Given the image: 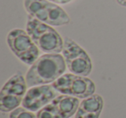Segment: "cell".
Segmentation results:
<instances>
[{
  "mask_svg": "<svg viewBox=\"0 0 126 118\" xmlns=\"http://www.w3.org/2000/svg\"><path fill=\"white\" fill-rule=\"evenodd\" d=\"M10 118H38L32 111L24 108H17L10 115Z\"/></svg>",
  "mask_w": 126,
  "mask_h": 118,
  "instance_id": "obj_11",
  "label": "cell"
},
{
  "mask_svg": "<svg viewBox=\"0 0 126 118\" xmlns=\"http://www.w3.org/2000/svg\"><path fill=\"white\" fill-rule=\"evenodd\" d=\"M59 95L53 85H39L27 91L22 102L23 108L32 112L39 111Z\"/></svg>",
  "mask_w": 126,
  "mask_h": 118,
  "instance_id": "obj_9",
  "label": "cell"
},
{
  "mask_svg": "<svg viewBox=\"0 0 126 118\" xmlns=\"http://www.w3.org/2000/svg\"><path fill=\"white\" fill-rule=\"evenodd\" d=\"M79 98L71 95H58L50 103L37 112L38 118H70L79 106Z\"/></svg>",
  "mask_w": 126,
  "mask_h": 118,
  "instance_id": "obj_8",
  "label": "cell"
},
{
  "mask_svg": "<svg viewBox=\"0 0 126 118\" xmlns=\"http://www.w3.org/2000/svg\"><path fill=\"white\" fill-rule=\"evenodd\" d=\"M117 3L118 4H120L121 6H124V7H126V0H116Z\"/></svg>",
  "mask_w": 126,
  "mask_h": 118,
  "instance_id": "obj_13",
  "label": "cell"
},
{
  "mask_svg": "<svg viewBox=\"0 0 126 118\" xmlns=\"http://www.w3.org/2000/svg\"><path fill=\"white\" fill-rule=\"evenodd\" d=\"M26 79L21 74H15L7 82L0 92V110L9 112L17 109L27 93Z\"/></svg>",
  "mask_w": 126,
  "mask_h": 118,
  "instance_id": "obj_7",
  "label": "cell"
},
{
  "mask_svg": "<svg viewBox=\"0 0 126 118\" xmlns=\"http://www.w3.org/2000/svg\"><path fill=\"white\" fill-rule=\"evenodd\" d=\"M62 53L66 65L71 73L82 76L90 75L93 70L91 58L77 43L69 37H66Z\"/></svg>",
  "mask_w": 126,
  "mask_h": 118,
  "instance_id": "obj_5",
  "label": "cell"
},
{
  "mask_svg": "<svg viewBox=\"0 0 126 118\" xmlns=\"http://www.w3.org/2000/svg\"><path fill=\"white\" fill-rule=\"evenodd\" d=\"M53 87L62 95L85 99L93 95L96 90L95 84L86 76L74 74H65L53 83Z\"/></svg>",
  "mask_w": 126,
  "mask_h": 118,
  "instance_id": "obj_6",
  "label": "cell"
},
{
  "mask_svg": "<svg viewBox=\"0 0 126 118\" xmlns=\"http://www.w3.org/2000/svg\"><path fill=\"white\" fill-rule=\"evenodd\" d=\"M64 56L60 54H45L31 65L26 74L28 87L48 84L55 82L66 71Z\"/></svg>",
  "mask_w": 126,
  "mask_h": 118,
  "instance_id": "obj_1",
  "label": "cell"
},
{
  "mask_svg": "<svg viewBox=\"0 0 126 118\" xmlns=\"http://www.w3.org/2000/svg\"><path fill=\"white\" fill-rule=\"evenodd\" d=\"M104 107V100L98 94L83 99L75 115V118H99Z\"/></svg>",
  "mask_w": 126,
  "mask_h": 118,
  "instance_id": "obj_10",
  "label": "cell"
},
{
  "mask_svg": "<svg viewBox=\"0 0 126 118\" xmlns=\"http://www.w3.org/2000/svg\"><path fill=\"white\" fill-rule=\"evenodd\" d=\"M26 11L36 19L52 26L68 24L70 18L62 8L47 0H24Z\"/></svg>",
  "mask_w": 126,
  "mask_h": 118,
  "instance_id": "obj_3",
  "label": "cell"
},
{
  "mask_svg": "<svg viewBox=\"0 0 126 118\" xmlns=\"http://www.w3.org/2000/svg\"><path fill=\"white\" fill-rule=\"evenodd\" d=\"M7 44L18 59L28 65H32L39 58V48L35 45L28 32L14 29L8 33Z\"/></svg>",
  "mask_w": 126,
  "mask_h": 118,
  "instance_id": "obj_4",
  "label": "cell"
},
{
  "mask_svg": "<svg viewBox=\"0 0 126 118\" xmlns=\"http://www.w3.org/2000/svg\"><path fill=\"white\" fill-rule=\"evenodd\" d=\"M26 30L35 45L47 54H59L63 50L64 41L54 28L29 15Z\"/></svg>",
  "mask_w": 126,
  "mask_h": 118,
  "instance_id": "obj_2",
  "label": "cell"
},
{
  "mask_svg": "<svg viewBox=\"0 0 126 118\" xmlns=\"http://www.w3.org/2000/svg\"><path fill=\"white\" fill-rule=\"evenodd\" d=\"M47 1H52L54 4H66L70 3L72 0H47Z\"/></svg>",
  "mask_w": 126,
  "mask_h": 118,
  "instance_id": "obj_12",
  "label": "cell"
}]
</instances>
